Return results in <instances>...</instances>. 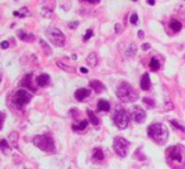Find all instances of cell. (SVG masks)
Listing matches in <instances>:
<instances>
[{
	"label": "cell",
	"instance_id": "obj_1",
	"mask_svg": "<svg viewBox=\"0 0 185 169\" xmlns=\"http://www.w3.org/2000/svg\"><path fill=\"white\" fill-rule=\"evenodd\" d=\"M166 158L171 167L176 164L175 169H183L185 167V148L181 145L171 146L166 151Z\"/></svg>",
	"mask_w": 185,
	"mask_h": 169
},
{
	"label": "cell",
	"instance_id": "obj_2",
	"mask_svg": "<svg viewBox=\"0 0 185 169\" xmlns=\"http://www.w3.org/2000/svg\"><path fill=\"white\" fill-rule=\"evenodd\" d=\"M147 134L156 144L164 145L169 138V130L164 124H152L148 126Z\"/></svg>",
	"mask_w": 185,
	"mask_h": 169
},
{
	"label": "cell",
	"instance_id": "obj_3",
	"mask_svg": "<svg viewBox=\"0 0 185 169\" xmlns=\"http://www.w3.org/2000/svg\"><path fill=\"white\" fill-rule=\"evenodd\" d=\"M117 96L123 102H135L138 98V95L135 88L128 82H122L117 88Z\"/></svg>",
	"mask_w": 185,
	"mask_h": 169
},
{
	"label": "cell",
	"instance_id": "obj_4",
	"mask_svg": "<svg viewBox=\"0 0 185 169\" xmlns=\"http://www.w3.org/2000/svg\"><path fill=\"white\" fill-rule=\"evenodd\" d=\"M33 144L39 148L41 150L47 151V153H53L55 151V143L53 139L50 135H37L33 139Z\"/></svg>",
	"mask_w": 185,
	"mask_h": 169
},
{
	"label": "cell",
	"instance_id": "obj_5",
	"mask_svg": "<svg viewBox=\"0 0 185 169\" xmlns=\"http://www.w3.org/2000/svg\"><path fill=\"white\" fill-rule=\"evenodd\" d=\"M46 36L53 46H56V47H63L65 46V42H66L65 34H63L60 29H57V28H48L46 32Z\"/></svg>",
	"mask_w": 185,
	"mask_h": 169
},
{
	"label": "cell",
	"instance_id": "obj_6",
	"mask_svg": "<svg viewBox=\"0 0 185 169\" xmlns=\"http://www.w3.org/2000/svg\"><path fill=\"white\" fill-rule=\"evenodd\" d=\"M113 121L118 129H126L129 123V115L122 107H117L116 112L113 114Z\"/></svg>",
	"mask_w": 185,
	"mask_h": 169
},
{
	"label": "cell",
	"instance_id": "obj_7",
	"mask_svg": "<svg viewBox=\"0 0 185 169\" xmlns=\"http://www.w3.org/2000/svg\"><path fill=\"white\" fill-rule=\"evenodd\" d=\"M113 149L119 157H122V158L127 157L128 149H129V141L122 138V136H117L113 140Z\"/></svg>",
	"mask_w": 185,
	"mask_h": 169
},
{
	"label": "cell",
	"instance_id": "obj_8",
	"mask_svg": "<svg viewBox=\"0 0 185 169\" xmlns=\"http://www.w3.org/2000/svg\"><path fill=\"white\" fill-rule=\"evenodd\" d=\"M32 100V95L25 90H18L13 97V102L17 105L18 107H23Z\"/></svg>",
	"mask_w": 185,
	"mask_h": 169
},
{
	"label": "cell",
	"instance_id": "obj_9",
	"mask_svg": "<svg viewBox=\"0 0 185 169\" xmlns=\"http://www.w3.org/2000/svg\"><path fill=\"white\" fill-rule=\"evenodd\" d=\"M131 115H132V119L136 121V123L141 124L146 120V112L145 110L141 109L139 106H133L132 110H131Z\"/></svg>",
	"mask_w": 185,
	"mask_h": 169
},
{
	"label": "cell",
	"instance_id": "obj_10",
	"mask_svg": "<svg viewBox=\"0 0 185 169\" xmlns=\"http://www.w3.org/2000/svg\"><path fill=\"white\" fill-rule=\"evenodd\" d=\"M91 159L97 163H100L101 160L104 159V153L101 150L100 148H94L92 149V153H91Z\"/></svg>",
	"mask_w": 185,
	"mask_h": 169
},
{
	"label": "cell",
	"instance_id": "obj_11",
	"mask_svg": "<svg viewBox=\"0 0 185 169\" xmlns=\"http://www.w3.org/2000/svg\"><path fill=\"white\" fill-rule=\"evenodd\" d=\"M89 96H90V90H88V88H79L75 92V98L78 101H82Z\"/></svg>",
	"mask_w": 185,
	"mask_h": 169
},
{
	"label": "cell",
	"instance_id": "obj_12",
	"mask_svg": "<svg viewBox=\"0 0 185 169\" xmlns=\"http://www.w3.org/2000/svg\"><path fill=\"white\" fill-rule=\"evenodd\" d=\"M89 83H90V87H91L95 92H98V94H100V92H104V91H105V86L101 83L100 81H98V79H92V81H90Z\"/></svg>",
	"mask_w": 185,
	"mask_h": 169
},
{
	"label": "cell",
	"instance_id": "obj_13",
	"mask_svg": "<svg viewBox=\"0 0 185 169\" xmlns=\"http://www.w3.org/2000/svg\"><path fill=\"white\" fill-rule=\"evenodd\" d=\"M51 78L48 75H46V73H42V75H39L37 77V86H39V87H46L47 85L50 83Z\"/></svg>",
	"mask_w": 185,
	"mask_h": 169
},
{
	"label": "cell",
	"instance_id": "obj_14",
	"mask_svg": "<svg viewBox=\"0 0 185 169\" xmlns=\"http://www.w3.org/2000/svg\"><path fill=\"white\" fill-rule=\"evenodd\" d=\"M139 85H141V88H142V90H145V91L150 90V86H151V81H150V75H148V73H145V75L142 76Z\"/></svg>",
	"mask_w": 185,
	"mask_h": 169
},
{
	"label": "cell",
	"instance_id": "obj_15",
	"mask_svg": "<svg viewBox=\"0 0 185 169\" xmlns=\"http://www.w3.org/2000/svg\"><path fill=\"white\" fill-rule=\"evenodd\" d=\"M98 110L99 111H104V112H108L110 110V105L107 100H99L98 101Z\"/></svg>",
	"mask_w": 185,
	"mask_h": 169
},
{
	"label": "cell",
	"instance_id": "obj_16",
	"mask_svg": "<svg viewBox=\"0 0 185 169\" xmlns=\"http://www.w3.org/2000/svg\"><path fill=\"white\" fill-rule=\"evenodd\" d=\"M98 55L95 52H91L90 55H89L88 57H86V63L88 65H90V66H92V67H95L98 65Z\"/></svg>",
	"mask_w": 185,
	"mask_h": 169
},
{
	"label": "cell",
	"instance_id": "obj_17",
	"mask_svg": "<svg viewBox=\"0 0 185 169\" xmlns=\"http://www.w3.org/2000/svg\"><path fill=\"white\" fill-rule=\"evenodd\" d=\"M18 37H19V39H22L23 42H31V40L34 39V37L32 36V34L25 33L24 30H19L18 32Z\"/></svg>",
	"mask_w": 185,
	"mask_h": 169
},
{
	"label": "cell",
	"instance_id": "obj_18",
	"mask_svg": "<svg viewBox=\"0 0 185 169\" xmlns=\"http://www.w3.org/2000/svg\"><path fill=\"white\" fill-rule=\"evenodd\" d=\"M31 78H32V73H29V75L25 76V77L22 79V86H23V87H28V88H31L32 91H34L36 88H34L33 86H32V83H31Z\"/></svg>",
	"mask_w": 185,
	"mask_h": 169
},
{
	"label": "cell",
	"instance_id": "obj_19",
	"mask_svg": "<svg viewBox=\"0 0 185 169\" xmlns=\"http://www.w3.org/2000/svg\"><path fill=\"white\" fill-rule=\"evenodd\" d=\"M13 14H14V17L25 18V17H28V15H31V13H29V10H28L27 8H22V9H19V10L14 11V13H13Z\"/></svg>",
	"mask_w": 185,
	"mask_h": 169
},
{
	"label": "cell",
	"instance_id": "obj_20",
	"mask_svg": "<svg viewBox=\"0 0 185 169\" xmlns=\"http://www.w3.org/2000/svg\"><path fill=\"white\" fill-rule=\"evenodd\" d=\"M170 28L173 29L174 32H180L181 30V28H183V25H181V23L179 20H175V19H173V20L170 22Z\"/></svg>",
	"mask_w": 185,
	"mask_h": 169
},
{
	"label": "cell",
	"instance_id": "obj_21",
	"mask_svg": "<svg viewBox=\"0 0 185 169\" xmlns=\"http://www.w3.org/2000/svg\"><path fill=\"white\" fill-rule=\"evenodd\" d=\"M150 68H151L152 71H155V72L160 69V62H158V59L156 58V57L151 58V61H150Z\"/></svg>",
	"mask_w": 185,
	"mask_h": 169
},
{
	"label": "cell",
	"instance_id": "obj_22",
	"mask_svg": "<svg viewBox=\"0 0 185 169\" xmlns=\"http://www.w3.org/2000/svg\"><path fill=\"white\" fill-rule=\"evenodd\" d=\"M0 150H3V153L5 154H9L10 153V148H9V143L6 140H0Z\"/></svg>",
	"mask_w": 185,
	"mask_h": 169
},
{
	"label": "cell",
	"instance_id": "obj_23",
	"mask_svg": "<svg viewBox=\"0 0 185 169\" xmlns=\"http://www.w3.org/2000/svg\"><path fill=\"white\" fill-rule=\"evenodd\" d=\"M88 116H89V120H90V123L92 124V125H95V126L99 125V123H100V121H99V119L97 117V115L92 112V111L88 110Z\"/></svg>",
	"mask_w": 185,
	"mask_h": 169
},
{
	"label": "cell",
	"instance_id": "obj_24",
	"mask_svg": "<svg viewBox=\"0 0 185 169\" xmlns=\"http://www.w3.org/2000/svg\"><path fill=\"white\" fill-rule=\"evenodd\" d=\"M56 65L58 66L61 69H63V71H66V72H75V68H74V67H71V66H66L63 62H61V61H57Z\"/></svg>",
	"mask_w": 185,
	"mask_h": 169
},
{
	"label": "cell",
	"instance_id": "obj_25",
	"mask_svg": "<svg viewBox=\"0 0 185 169\" xmlns=\"http://www.w3.org/2000/svg\"><path fill=\"white\" fill-rule=\"evenodd\" d=\"M39 44L42 46V48H43V50H44V55H46V56H48V55H51V53H52V50H51V48H50L48 44L46 43V40L39 39Z\"/></svg>",
	"mask_w": 185,
	"mask_h": 169
},
{
	"label": "cell",
	"instance_id": "obj_26",
	"mask_svg": "<svg viewBox=\"0 0 185 169\" xmlns=\"http://www.w3.org/2000/svg\"><path fill=\"white\" fill-rule=\"evenodd\" d=\"M88 124H89L88 120H82L79 125H74V126H72V130H74V131H78V130H84L85 127L88 126Z\"/></svg>",
	"mask_w": 185,
	"mask_h": 169
},
{
	"label": "cell",
	"instance_id": "obj_27",
	"mask_svg": "<svg viewBox=\"0 0 185 169\" xmlns=\"http://www.w3.org/2000/svg\"><path fill=\"white\" fill-rule=\"evenodd\" d=\"M136 50H137L136 44H135V43H132V44H131V46L128 47V49H127V56L133 57V56L136 55Z\"/></svg>",
	"mask_w": 185,
	"mask_h": 169
},
{
	"label": "cell",
	"instance_id": "obj_28",
	"mask_svg": "<svg viewBox=\"0 0 185 169\" xmlns=\"http://www.w3.org/2000/svg\"><path fill=\"white\" fill-rule=\"evenodd\" d=\"M143 102H145V105L148 107V109H152V107H155V102L152 98L150 97H143Z\"/></svg>",
	"mask_w": 185,
	"mask_h": 169
},
{
	"label": "cell",
	"instance_id": "obj_29",
	"mask_svg": "<svg viewBox=\"0 0 185 169\" xmlns=\"http://www.w3.org/2000/svg\"><path fill=\"white\" fill-rule=\"evenodd\" d=\"M170 123H171V125H173L175 129H179V130H181V131H185V127H184L183 125H180V124L178 123L176 120H171Z\"/></svg>",
	"mask_w": 185,
	"mask_h": 169
},
{
	"label": "cell",
	"instance_id": "obj_30",
	"mask_svg": "<svg viewBox=\"0 0 185 169\" xmlns=\"http://www.w3.org/2000/svg\"><path fill=\"white\" fill-rule=\"evenodd\" d=\"M129 23L133 24V25H136L137 23H138V15H137L136 13H133V14L129 17Z\"/></svg>",
	"mask_w": 185,
	"mask_h": 169
},
{
	"label": "cell",
	"instance_id": "obj_31",
	"mask_svg": "<svg viewBox=\"0 0 185 169\" xmlns=\"http://www.w3.org/2000/svg\"><path fill=\"white\" fill-rule=\"evenodd\" d=\"M94 36V32H92L91 29H88L86 30V33H85V36H84V40H88V39H90V38Z\"/></svg>",
	"mask_w": 185,
	"mask_h": 169
},
{
	"label": "cell",
	"instance_id": "obj_32",
	"mask_svg": "<svg viewBox=\"0 0 185 169\" xmlns=\"http://www.w3.org/2000/svg\"><path fill=\"white\" fill-rule=\"evenodd\" d=\"M17 133H13L12 134V135H10V139H13V143H12V144H13V146H14V148H18V145H17Z\"/></svg>",
	"mask_w": 185,
	"mask_h": 169
},
{
	"label": "cell",
	"instance_id": "obj_33",
	"mask_svg": "<svg viewBox=\"0 0 185 169\" xmlns=\"http://www.w3.org/2000/svg\"><path fill=\"white\" fill-rule=\"evenodd\" d=\"M78 25H79V22L74 20V22H71V23H69V28H70V29H75Z\"/></svg>",
	"mask_w": 185,
	"mask_h": 169
},
{
	"label": "cell",
	"instance_id": "obj_34",
	"mask_svg": "<svg viewBox=\"0 0 185 169\" xmlns=\"http://www.w3.org/2000/svg\"><path fill=\"white\" fill-rule=\"evenodd\" d=\"M0 46H1L3 49H5V48H8V47H9V42H8V40H4V42L0 43Z\"/></svg>",
	"mask_w": 185,
	"mask_h": 169
},
{
	"label": "cell",
	"instance_id": "obj_35",
	"mask_svg": "<svg viewBox=\"0 0 185 169\" xmlns=\"http://www.w3.org/2000/svg\"><path fill=\"white\" fill-rule=\"evenodd\" d=\"M4 117H5V115L3 114V112H0V129L3 127V121H4Z\"/></svg>",
	"mask_w": 185,
	"mask_h": 169
},
{
	"label": "cell",
	"instance_id": "obj_36",
	"mask_svg": "<svg viewBox=\"0 0 185 169\" xmlns=\"http://www.w3.org/2000/svg\"><path fill=\"white\" fill-rule=\"evenodd\" d=\"M82 1H86L89 4H98V3H100V0H82Z\"/></svg>",
	"mask_w": 185,
	"mask_h": 169
},
{
	"label": "cell",
	"instance_id": "obj_37",
	"mask_svg": "<svg viewBox=\"0 0 185 169\" xmlns=\"http://www.w3.org/2000/svg\"><path fill=\"white\" fill-rule=\"evenodd\" d=\"M116 32H117V33H120V32H122V25H120V24H116Z\"/></svg>",
	"mask_w": 185,
	"mask_h": 169
},
{
	"label": "cell",
	"instance_id": "obj_38",
	"mask_svg": "<svg viewBox=\"0 0 185 169\" xmlns=\"http://www.w3.org/2000/svg\"><path fill=\"white\" fill-rule=\"evenodd\" d=\"M173 107H174L173 102H170V101H169V102H167V106H165V109H166V110H171Z\"/></svg>",
	"mask_w": 185,
	"mask_h": 169
},
{
	"label": "cell",
	"instance_id": "obj_39",
	"mask_svg": "<svg viewBox=\"0 0 185 169\" xmlns=\"http://www.w3.org/2000/svg\"><path fill=\"white\" fill-rule=\"evenodd\" d=\"M150 48H151V46H150L148 43H145V44L142 46V49H143V50H147V49H150Z\"/></svg>",
	"mask_w": 185,
	"mask_h": 169
},
{
	"label": "cell",
	"instance_id": "obj_40",
	"mask_svg": "<svg viewBox=\"0 0 185 169\" xmlns=\"http://www.w3.org/2000/svg\"><path fill=\"white\" fill-rule=\"evenodd\" d=\"M80 72L82 73V75H86V73H88V69L85 68V67H81V68H80Z\"/></svg>",
	"mask_w": 185,
	"mask_h": 169
},
{
	"label": "cell",
	"instance_id": "obj_41",
	"mask_svg": "<svg viewBox=\"0 0 185 169\" xmlns=\"http://www.w3.org/2000/svg\"><path fill=\"white\" fill-rule=\"evenodd\" d=\"M143 36H145L143 30H139V32H138V37H139V38H143Z\"/></svg>",
	"mask_w": 185,
	"mask_h": 169
},
{
	"label": "cell",
	"instance_id": "obj_42",
	"mask_svg": "<svg viewBox=\"0 0 185 169\" xmlns=\"http://www.w3.org/2000/svg\"><path fill=\"white\" fill-rule=\"evenodd\" d=\"M147 3H148L150 5H155V0H148Z\"/></svg>",
	"mask_w": 185,
	"mask_h": 169
},
{
	"label": "cell",
	"instance_id": "obj_43",
	"mask_svg": "<svg viewBox=\"0 0 185 169\" xmlns=\"http://www.w3.org/2000/svg\"><path fill=\"white\" fill-rule=\"evenodd\" d=\"M0 82H1V78H0Z\"/></svg>",
	"mask_w": 185,
	"mask_h": 169
}]
</instances>
